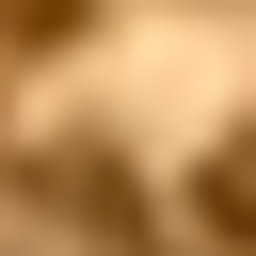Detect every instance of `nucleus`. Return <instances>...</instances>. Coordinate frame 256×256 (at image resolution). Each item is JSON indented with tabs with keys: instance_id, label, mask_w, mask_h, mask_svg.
<instances>
[{
	"instance_id": "obj_1",
	"label": "nucleus",
	"mask_w": 256,
	"mask_h": 256,
	"mask_svg": "<svg viewBox=\"0 0 256 256\" xmlns=\"http://www.w3.org/2000/svg\"><path fill=\"white\" fill-rule=\"evenodd\" d=\"M80 32V0H0V48H64Z\"/></svg>"
}]
</instances>
